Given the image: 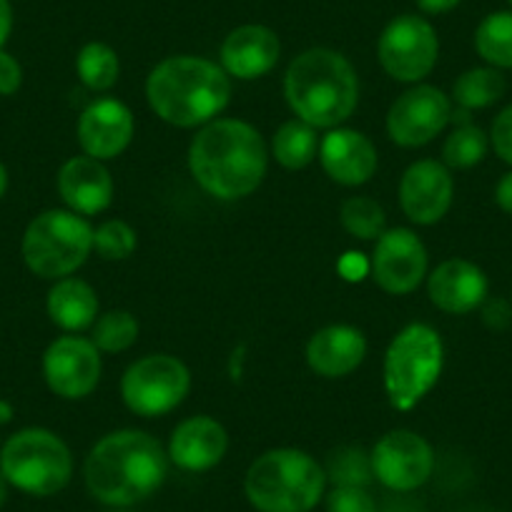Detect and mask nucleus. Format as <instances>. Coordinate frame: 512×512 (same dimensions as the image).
Segmentation results:
<instances>
[{
	"label": "nucleus",
	"instance_id": "nucleus-1",
	"mask_svg": "<svg viewBox=\"0 0 512 512\" xmlns=\"http://www.w3.org/2000/svg\"><path fill=\"white\" fill-rule=\"evenodd\" d=\"M269 154L262 134L239 118H214L189 146L196 184L221 201L244 199L262 186Z\"/></svg>",
	"mask_w": 512,
	"mask_h": 512
},
{
	"label": "nucleus",
	"instance_id": "nucleus-2",
	"mask_svg": "<svg viewBox=\"0 0 512 512\" xmlns=\"http://www.w3.org/2000/svg\"><path fill=\"white\" fill-rule=\"evenodd\" d=\"M169 475V452L141 430H118L101 437L88 452L83 477L91 497L108 507H131L149 500Z\"/></svg>",
	"mask_w": 512,
	"mask_h": 512
},
{
	"label": "nucleus",
	"instance_id": "nucleus-3",
	"mask_svg": "<svg viewBox=\"0 0 512 512\" xmlns=\"http://www.w3.org/2000/svg\"><path fill=\"white\" fill-rule=\"evenodd\" d=\"M146 98L151 111L171 126H206L229 106L231 78L209 58L171 56L149 73Z\"/></svg>",
	"mask_w": 512,
	"mask_h": 512
},
{
	"label": "nucleus",
	"instance_id": "nucleus-4",
	"mask_svg": "<svg viewBox=\"0 0 512 512\" xmlns=\"http://www.w3.org/2000/svg\"><path fill=\"white\" fill-rule=\"evenodd\" d=\"M284 96L297 118L309 126L339 128L359 103V81L352 63L332 48L299 53L284 76Z\"/></svg>",
	"mask_w": 512,
	"mask_h": 512
},
{
	"label": "nucleus",
	"instance_id": "nucleus-5",
	"mask_svg": "<svg viewBox=\"0 0 512 512\" xmlns=\"http://www.w3.org/2000/svg\"><path fill=\"white\" fill-rule=\"evenodd\" d=\"M327 490V472L309 452L294 447L264 452L244 477L246 500L259 512H312Z\"/></svg>",
	"mask_w": 512,
	"mask_h": 512
},
{
	"label": "nucleus",
	"instance_id": "nucleus-6",
	"mask_svg": "<svg viewBox=\"0 0 512 512\" xmlns=\"http://www.w3.org/2000/svg\"><path fill=\"white\" fill-rule=\"evenodd\" d=\"M445 347L430 324H407L384 354V392L395 410L410 412L442 374Z\"/></svg>",
	"mask_w": 512,
	"mask_h": 512
},
{
	"label": "nucleus",
	"instance_id": "nucleus-7",
	"mask_svg": "<svg viewBox=\"0 0 512 512\" xmlns=\"http://www.w3.org/2000/svg\"><path fill=\"white\" fill-rule=\"evenodd\" d=\"M0 472L26 495L51 497L71 482L73 457L56 432L26 427L0 447Z\"/></svg>",
	"mask_w": 512,
	"mask_h": 512
},
{
	"label": "nucleus",
	"instance_id": "nucleus-8",
	"mask_svg": "<svg viewBox=\"0 0 512 512\" xmlns=\"http://www.w3.org/2000/svg\"><path fill=\"white\" fill-rule=\"evenodd\" d=\"M23 262L41 279H66L86 264L93 251V229L71 209H48L23 234Z\"/></svg>",
	"mask_w": 512,
	"mask_h": 512
},
{
	"label": "nucleus",
	"instance_id": "nucleus-9",
	"mask_svg": "<svg viewBox=\"0 0 512 512\" xmlns=\"http://www.w3.org/2000/svg\"><path fill=\"white\" fill-rule=\"evenodd\" d=\"M191 390V372L179 357L149 354L126 369L121 397L139 417H161L174 412Z\"/></svg>",
	"mask_w": 512,
	"mask_h": 512
},
{
	"label": "nucleus",
	"instance_id": "nucleus-10",
	"mask_svg": "<svg viewBox=\"0 0 512 512\" xmlns=\"http://www.w3.org/2000/svg\"><path fill=\"white\" fill-rule=\"evenodd\" d=\"M384 73L400 83H417L432 73L440 58L437 33L425 18L400 16L387 23L377 41Z\"/></svg>",
	"mask_w": 512,
	"mask_h": 512
},
{
	"label": "nucleus",
	"instance_id": "nucleus-11",
	"mask_svg": "<svg viewBox=\"0 0 512 512\" xmlns=\"http://www.w3.org/2000/svg\"><path fill=\"white\" fill-rule=\"evenodd\" d=\"M372 475L395 492H412L425 485L435 470V452L422 435L392 430L374 445L369 455Z\"/></svg>",
	"mask_w": 512,
	"mask_h": 512
},
{
	"label": "nucleus",
	"instance_id": "nucleus-12",
	"mask_svg": "<svg viewBox=\"0 0 512 512\" xmlns=\"http://www.w3.org/2000/svg\"><path fill=\"white\" fill-rule=\"evenodd\" d=\"M452 121V103L440 88L417 83L407 88L390 106L387 134L402 149H417L430 144Z\"/></svg>",
	"mask_w": 512,
	"mask_h": 512
},
{
	"label": "nucleus",
	"instance_id": "nucleus-13",
	"mask_svg": "<svg viewBox=\"0 0 512 512\" xmlns=\"http://www.w3.org/2000/svg\"><path fill=\"white\" fill-rule=\"evenodd\" d=\"M43 377L53 395L63 400H83L98 387L101 352L86 337H58L43 354Z\"/></svg>",
	"mask_w": 512,
	"mask_h": 512
},
{
	"label": "nucleus",
	"instance_id": "nucleus-14",
	"mask_svg": "<svg viewBox=\"0 0 512 512\" xmlns=\"http://www.w3.org/2000/svg\"><path fill=\"white\" fill-rule=\"evenodd\" d=\"M427 277V249L412 229H387L372 251V279L387 294H412Z\"/></svg>",
	"mask_w": 512,
	"mask_h": 512
},
{
	"label": "nucleus",
	"instance_id": "nucleus-15",
	"mask_svg": "<svg viewBox=\"0 0 512 512\" xmlns=\"http://www.w3.org/2000/svg\"><path fill=\"white\" fill-rule=\"evenodd\" d=\"M455 196V181L450 169L435 159L415 161L402 174L400 204L412 224H437L450 211Z\"/></svg>",
	"mask_w": 512,
	"mask_h": 512
},
{
	"label": "nucleus",
	"instance_id": "nucleus-16",
	"mask_svg": "<svg viewBox=\"0 0 512 512\" xmlns=\"http://www.w3.org/2000/svg\"><path fill=\"white\" fill-rule=\"evenodd\" d=\"M134 113L116 98L91 103L78 118V144L83 154L98 161L121 156L134 139Z\"/></svg>",
	"mask_w": 512,
	"mask_h": 512
},
{
	"label": "nucleus",
	"instance_id": "nucleus-17",
	"mask_svg": "<svg viewBox=\"0 0 512 512\" xmlns=\"http://www.w3.org/2000/svg\"><path fill=\"white\" fill-rule=\"evenodd\" d=\"M319 161L324 174L342 186H362L377 171V149L354 128H332L319 141Z\"/></svg>",
	"mask_w": 512,
	"mask_h": 512
},
{
	"label": "nucleus",
	"instance_id": "nucleus-18",
	"mask_svg": "<svg viewBox=\"0 0 512 512\" xmlns=\"http://www.w3.org/2000/svg\"><path fill=\"white\" fill-rule=\"evenodd\" d=\"M282 56L279 36L267 26H241L221 43V68L229 78L254 81L272 71Z\"/></svg>",
	"mask_w": 512,
	"mask_h": 512
},
{
	"label": "nucleus",
	"instance_id": "nucleus-19",
	"mask_svg": "<svg viewBox=\"0 0 512 512\" xmlns=\"http://www.w3.org/2000/svg\"><path fill=\"white\" fill-rule=\"evenodd\" d=\"M485 272L467 259H447L432 269L427 279V294L437 309L447 314H470L487 299Z\"/></svg>",
	"mask_w": 512,
	"mask_h": 512
},
{
	"label": "nucleus",
	"instance_id": "nucleus-20",
	"mask_svg": "<svg viewBox=\"0 0 512 512\" xmlns=\"http://www.w3.org/2000/svg\"><path fill=\"white\" fill-rule=\"evenodd\" d=\"M58 194L76 214H101L113 201L111 171L93 156H73L58 171Z\"/></svg>",
	"mask_w": 512,
	"mask_h": 512
},
{
	"label": "nucleus",
	"instance_id": "nucleus-21",
	"mask_svg": "<svg viewBox=\"0 0 512 512\" xmlns=\"http://www.w3.org/2000/svg\"><path fill=\"white\" fill-rule=\"evenodd\" d=\"M229 450L224 425L206 415L181 422L169 440V460L186 472H206L219 465Z\"/></svg>",
	"mask_w": 512,
	"mask_h": 512
},
{
	"label": "nucleus",
	"instance_id": "nucleus-22",
	"mask_svg": "<svg viewBox=\"0 0 512 512\" xmlns=\"http://www.w3.org/2000/svg\"><path fill=\"white\" fill-rule=\"evenodd\" d=\"M364 357H367V339L349 324L319 329L307 344L309 369L327 379L347 377L364 362Z\"/></svg>",
	"mask_w": 512,
	"mask_h": 512
},
{
	"label": "nucleus",
	"instance_id": "nucleus-23",
	"mask_svg": "<svg viewBox=\"0 0 512 512\" xmlns=\"http://www.w3.org/2000/svg\"><path fill=\"white\" fill-rule=\"evenodd\" d=\"M46 309L53 324L66 332H81V329L93 327L98 317L96 289L76 277L58 279L48 292Z\"/></svg>",
	"mask_w": 512,
	"mask_h": 512
},
{
	"label": "nucleus",
	"instance_id": "nucleus-24",
	"mask_svg": "<svg viewBox=\"0 0 512 512\" xmlns=\"http://www.w3.org/2000/svg\"><path fill=\"white\" fill-rule=\"evenodd\" d=\"M319 134L317 128L309 126L302 118L282 123L272 141V154L284 169L299 171L312 164L319 156Z\"/></svg>",
	"mask_w": 512,
	"mask_h": 512
},
{
	"label": "nucleus",
	"instance_id": "nucleus-25",
	"mask_svg": "<svg viewBox=\"0 0 512 512\" xmlns=\"http://www.w3.org/2000/svg\"><path fill=\"white\" fill-rule=\"evenodd\" d=\"M507 91V81L497 68H470L452 86V98L462 111H477L500 101Z\"/></svg>",
	"mask_w": 512,
	"mask_h": 512
},
{
	"label": "nucleus",
	"instance_id": "nucleus-26",
	"mask_svg": "<svg viewBox=\"0 0 512 512\" xmlns=\"http://www.w3.org/2000/svg\"><path fill=\"white\" fill-rule=\"evenodd\" d=\"M475 51L487 66L512 71V11L490 13L477 26Z\"/></svg>",
	"mask_w": 512,
	"mask_h": 512
},
{
	"label": "nucleus",
	"instance_id": "nucleus-27",
	"mask_svg": "<svg viewBox=\"0 0 512 512\" xmlns=\"http://www.w3.org/2000/svg\"><path fill=\"white\" fill-rule=\"evenodd\" d=\"M78 78L91 91H108L116 86L118 73H121V63H118L116 51L106 43H86L76 58Z\"/></svg>",
	"mask_w": 512,
	"mask_h": 512
},
{
	"label": "nucleus",
	"instance_id": "nucleus-28",
	"mask_svg": "<svg viewBox=\"0 0 512 512\" xmlns=\"http://www.w3.org/2000/svg\"><path fill=\"white\" fill-rule=\"evenodd\" d=\"M487 149H490V136L480 126L465 121L447 136L442 146V161L450 169H472L485 159Z\"/></svg>",
	"mask_w": 512,
	"mask_h": 512
},
{
	"label": "nucleus",
	"instance_id": "nucleus-29",
	"mask_svg": "<svg viewBox=\"0 0 512 512\" xmlns=\"http://www.w3.org/2000/svg\"><path fill=\"white\" fill-rule=\"evenodd\" d=\"M136 339H139V322L131 312L111 309L93 322L91 342L96 344L98 352H126L128 347H134Z\"/></svg>",
	"mask_w": 512,
	"mask_h": 512
},
{
	"label": "nucleus",
	"instance_id": "nucleus-30",
	"mask_svg": "<svg viewBox=\"0 0 512 512\" xmlns=\"http://www.w3.org/2000/svg\"><path fill=\"white\" fill-rule=\"evenodd\" d=\"M339 219H342V226L354 236V239H374L384 234V226H387V216H384V209L369 196H352L342 204L339 209Z\"/></svg>",
	"mask_w": 512,
	"mask_h": 512
},
{
	"label": "nucleus",
	"instance_id": "nucleus-31",
	"mask_svg": "<svg viewBox=\"0 0 512 512\" xmlns=\"http://www.w3.org/2000/svg\"><path fill=\"white\" fill-rule=\"evenodd\" d=\"M136 231L134 226L126 224L121 219L103 221L96 231H93V249L98 251L101 259L106 262H123L136 251Z\"/></svg>",
	"mask_w": 512,
	"mask_h": 512
},
{
	"label": "nucleus",
	"instance_id": "nucleus-32",
	"mask_svg": "<svg viewBox=\"0 0 512 512\" xmlns=\"http://www.w3.org/2000/svg\"><path fill=\"white\" fill-rule=\"evenodd\" d=\"M329 475L337 485H367L369 477H374L369 457H364L362 450H342L334 455Z\"/></svg>",
	"mask_w": 512,
	"mask_h": 512
},
{
	"label": "nucleus",
	"instance_id": "nucleus-33",
	"mask_svg": "<svg viewBox=\"0 0 512 512\" xmlns=\"http://www.w3.org/2000/svg\"><path fill=\"white\" fill-rule=\"evenodd\" d=\"M327 512H377V502L364 485H334L327 492Z\"/></svg>",
	"mask_w": 512,
	"mask_h": 512
},
{
	"label": "nucleus",
	"instance_id": "nucleus-34",
	"mask_svg": "<svg viewBox=\"0 0 512 512\" xmlns=\"http://www.w3.org/2000/svg\"><path fill=\"white\" fill-rule=\"evenodd\" d=\"M490 146L505 164L512 166V103L502 108L490 128Z\"/></svg>",
	"mask_w": 512,
	"mask_h": 512
},
{
	"label": "nucleus",
	"instance_id": "nucleus-35",
	"mask_svg": "<svg viewBox=\"0 0 512 512\" xmlns=\"http://www.w3.org/2000/svg\"><path fill=\"white\" fill-rule=\"evenodd\" d=\"M23 86V68L8 51H0V96H13Z\"/></svg>",
	"mask_w": 512,
	"mask_h": 512
},
{
	"label": "nucleus",
	"instance_id": "nucleus-36",
	"mask_svg": "<svg viewBox=\"0 0 512 512\" xmlns=\"http://www.w3.org/2000/svg\"><path fill=\"white\" fill-rule=\"evenodd\" d=\"M495 201L505 214L512 216V171H507L495 186Z\"/></svg>",
	"mask_w": 512,
	"mask_h": 512
},
{
	"label": "nucleus",
	"instance_id": "nucleus-37",
	"mask_svg": "<svg viewBox=\"0 0 512 512\" xmlns=\"http://www.w3.org/2000/svg\"><path fill=\"white\" fill-rule=\"evenodd\" d=\"M11 31H13L11 0H0V51H3V46H6Z\"/></svg>",
	"mask_w": 512,
	"mask_h": 512
},
{
	"label": "nucleus",
	"instance_id": "nucleus-38",
	"mask_svg": "<svg viewBox=\"0 0 512 512\" xmlns=\"http://www.w3.org/2000/svg\"><path fill=\"white\" fill-rule=\"evenodd\" d=\"M462 0H417V6L425 13H432V16H440V13L452 11V8L460 6Z\"/></svg>",
	"mask_w": 512,
	"mask_h": 512
},
{
	"label": "nucleus",
	"instance_id": "nucleus-39",
	"mask_svg": "<svg viewBox=\"0 0 512 512\" xmlns=\"http://www.w3.org/2000/svg\"><path fill=\"white\" fill-rule=\"evenodd\" d=\"M8 490H11V485H8V480L3 477V472H0V507L8 502Z\"/></svg>",
	"mask_w": 512,
	"mask_h": 512
},
{
	"label": "nucleus",
	"instance_id": "nucleus-40",
	"mask_svg": "<svg viewBox=\"0 0 512 512\" xmlns=\"http://www.w3.org/2000/svg\"><path fill=\"white\" fill-rule=\"evenodd\" d=\"M6 191H8V171L6 166L0 164V199L6 196Z\"/></svg>",
	"mask_w": 512,
	"mask_h": 512
},
{
	"label": "nucleus",
	"instance_id": "nucleus-41",
	"mask_svg": "<svg viewBox=\"0 0 512 512\" xmlns=\"http://www.w3.org/2000/svg\"><path fill=\"white\" fill-rule=\"evenodd\" d=\"M13 417V410L11 405H6V402H0V422H8Z\"/></svg>",
	"mask_w": 512,
	"mask_h": 512
},
{
	"label": "nucleus",
	"instance_id": "nucleus-42",
	"mask_svg": "<svg viewBox=\"0 0 512 512\" xmlns=\"http://www.w3.org/2000/svg\"><path fill=\"white\" fill-rule=\"evenodd\" d=\"M111 512H136V510H128V507H116V510H111Z\"/></svg>",
	"mask_w": 512,
	"mask_h": 512
},
{
	"label": "nucleus",
	"instance_id": "nucleus-43",
	"mask_svg": "<svg viewBox=\"0 0 512 512\" xmlns=\"http://www.w3.org/2000/svg\"><path fill=\"white\" fill-rule=\"evenodd\" d=\"M510 6H512V0H510Z\"/></svg>",
	"mask_w": 512,
	"mask_h": 512
},
{
	"label": "nucleus",
	"instance_id": "nucleus-44",
	"mask_svg": "<svg viewBox=\"0 0 512 512\" xmlns=\"http://www.w3.org/2000/svg\"><path fill=\"white\" fill-rule=\"evenodd\" d=\"M0 447H3V445H0Z\"/></svg>",
	"mask_w": 512,
	"mask_h": 512
}]
</instances>
